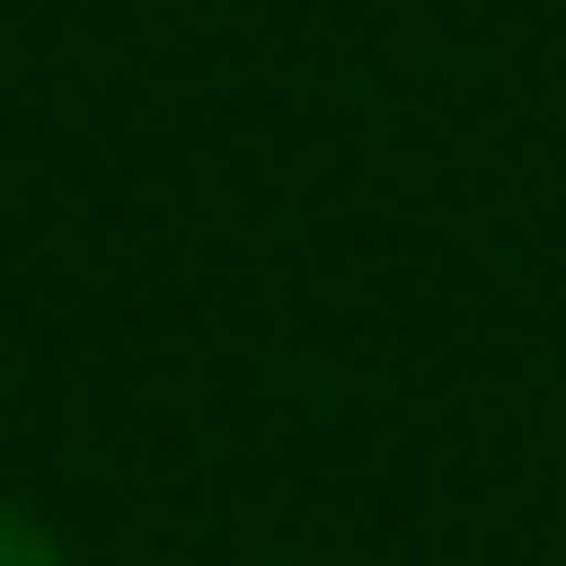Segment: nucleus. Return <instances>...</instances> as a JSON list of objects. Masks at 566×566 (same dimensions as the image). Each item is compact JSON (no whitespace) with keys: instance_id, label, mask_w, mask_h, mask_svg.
I'll list each match as a JSON object with an SVG mask.
<instances>
[{"instance_id":"nucleus-1","label":"nucleus","mask_w":566,"mask_h":566,"mask_svg":"<svg viewBox=\"0 0 566 566\" xmlns=\"http://www.w3.org/2000/svg\"><path fill=\"white\" fill-rule=\"evenodd\" d=\"M0 566H78V555H67V533L34 500H0Z\"/></svg>"}]
</instances>
